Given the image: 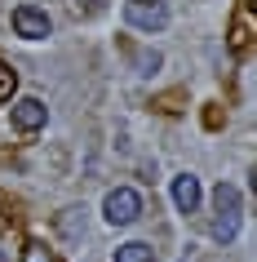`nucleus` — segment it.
<instances>
[{
  "instance_id": "f257e3e1",
  "label": "nucleus",
  "mask_w": 257,
  "mask_h": 262,
  "mask_svg": "<svg viewBox=\"0 0 257 262\" xmlns=\"http://www.w3.org/2000/svg\"><path fill=\"white\" fill-rule=\"evenodd\" d=\"M213 209H217V218H213V235L222 240V245H230V240L240 235V191H235L230 182H217V191H213Z\"/></svg>"
},
{
  "instance_id": "f03ea898",
  "label": "nucleus",
  "mask_w": 257,
  "mask_h": 262,
  "mask_svg": "<svg viewBox=\"0 0 257 262\" xmlns=\"http://www.w3.org/2000/svg\"><path fill=\"white\" fill-rule=\"evenodd\" d=\"M102 213H107L111 227H129V222H137V213H142V195H137L133 187H115V191H107V200H102Z\"/></svg>"
},
{
  "instance_id": "7ed1b4c3",
  "label": "nucleus",
  "mask_w": 257,
  "mask_h": 262,
  "mask_svg": "<svg viewBox=\"0 0 257 262\" xmlns=\"http://www.w3.org/2000/svg\"><path fill=\"white\" fill-rule=\"evenodd\" d=\"M124 18L137 31H160V27H169V5L164 0H129L124 5Z\"/></svg>"
},
{
  "instance_id": "20e7f679",
  "label": "nucleus",
  "mask_w": 257,
  "mask_h": 262,
  "mask_svg": "<svg viewBox=\"0 0 257 262\" xmlns=\"http://www.w3.org/2000/svg\"><path fill=\"white\" fill-rule=\"evenodd\" d=\"M14 31L22 40H44L49 36V14L36 9V5H18L14 9Z\"/></svg>"
},
{
  "instance_id": "39448f33",
  "label": "nucleus",
  "mask_w": 257,
  "mask_h": 262,
  "mask_svg": "<svg viewBox=\"0 0 257 262\" xmlns=\"http://www.w3.org/2000/svg\"><path fill=\"white\" fill-rule=\"evenodd\" d=\"M9 120H14V129H22V134H36V129H44L49 111H44L40 98H18L14 111H9Z\"/></svg>"
},
{
  "instance_id": "423d86ee",
  "label": "nucleus",
  "mask_w": 257,
  "mask_h": 262,
  "mask_svg": "<svg viewBox=\"0 0 257 262\" xmlns=\"http://www.w3.org/2000/svg\"><path fill=\"white\" fill-rule=\"evenodd\" d=\"M173 205L182 209V213H195V209H200V178H191V173L173 178Z\"/></svg>"
},
{
  "instance_id": "0eeeda50",
  "label": "nucleus",
  "mask_w": 257,
  "mask_h": 262,
  "mask_svg": "<svg viewBox=\"0 0 257 262\" xmlns=\"http://www.w3.org/2000/svg\"><path fill=\"white\" fill-rule=\"evenodd\" d=\"M115 262H155V249L142 245V240H129V245L115 249Z\"/></svg>"
},
{
  "instance_id": "6e6552de",
  "label": "nucleus",
  "mask_w": 257,
  "mask_h": 262,
  "mask_svg": "<svg viewBox=\"0 0 257 262\" xmlns=\"http://www.w3.org/2000/svg\"><path fill=\"white\" fill-rule=\"evenodd\" d=\"M58 231L71 235V240L84 235V209H62V213H58Z\"/></svg>"
},
{
  "instance_id": "1a4fd4ad",
  "label": "nucleus",
  "mask_w": 257,
  "mask_h": 262,
  "mask_svg": "<svg viewBox=\"0 0 257 262\" xmlns=\"http://www.w3.org/2000/svg\"><path fill=\"white\" fill-rule=\"evenodd\" d=\"M22 262H62V258H58L54 249H44L40 240H31V245L22 249Z\"/></svg>"
},
{
  "instance_id": "9d476101",
  "label": "nucleus",
  "mask_w": 257,
  "mask_h": 262,
  "mask_svg": "<svg viewBox=\"0 0 257 262\" xmlns=\"http://www.w3.org/2000/svg\"><path fill=\"white\" fill-rule=\"evenodd\" d=\"M18 89V71L9 67V62H5V58H0V98H9Z\"/></svg>"
},
{
  "instance_id": "9b49d317",
  "label": "nucleus",
  "mask_w": 257,
  "mask_h": 262,
  "mask_svg": "<svg viewBox=\"0 0 257 262\" xmlns=\"http://www.w3.org/2000/svg\"><path fill=\"white\" fill-rule=\"evenodd\" d=\"M137 67H142V71H155V67H160V54H137Z\"/></svg>"
},
{
  "instance_id": "f8f14e48",
  "label": "nucleus",
  "mask_w": 257,
  "mask_h": 262,
  "mask_svg": "<svg viewBox=\"0 0 257 262\" xmlns=\"http://www.w3.org/2000/svg\"><path fill=\"white\" fill-rule=\"evenodd\" d=\"M244 5H248V14H257V0H244Z\"/></svg>"
},
{
  "instance_id": "ddd939ff",
  "label": "nucleus",
  "mask_w": 257,
  "mask_h": 262,
  "mask_svg": "<svg viewBox=\"0 0 257 262\" xmlns=\"http://www.w3.org/2000/svg\"><path fill=\"white\" fill-rule=\"evenodd\" d=\"M253 191H257V165H253Z\"/></svg>"
},
{
  "instance_id": "4468645a",
  "label": "nucleus",
  "mask_w": 257,
  "mask_h": 262,
  "mask_svg": "<svg viewBox=\"0 0 257 262\" xmlns=\"http://www.w3.org/2000/svg\"><path fill=\"white\" fill-rule=\"evenodd\" d=\"M0 262H9V258H5V253H0Z\"/></svg>"
}]
</instances>
